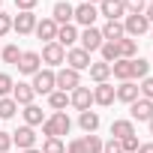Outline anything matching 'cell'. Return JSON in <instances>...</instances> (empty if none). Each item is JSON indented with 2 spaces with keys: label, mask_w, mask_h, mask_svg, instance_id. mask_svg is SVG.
Listing matches in <instances>:
<instances>
[{
  "label": "cell",
  "mask_w": 153,
  "mask_h": 153,
  "mask_svg": "<svg viewBox=\"0 0 153 153\" xmlns=\"http://www.w3.org/2000/svg\"><path fill=\"white\" fill-rule=\"evenodd\" d=\"M147 126H150V132H153V117H150V120H147Z\"/></svg>",
  "instance_id": "cell-47"
},
{
  "label": "cell",
  "mask_w": 153,
  "mask_h": 153,
  "mask_svg": "<svg viewBox=\"0 0 153 153\" xmlns=\"http://www.w3.org/2000/svg\"><path fill=\"white\" fill-rule=\"evenodd\" d=\"M3 60H6V63H18V60H21L18 45H6V48H3Z\"/></svg>",
  "instance_id": "cell-33"
},
{
  "label": "cell",
  "mask_w": 153,
  "mask_h": 153,
  "mask_svg": "<svg viewBox=\"0 0 153 153\" xmlns=\"http://www.w3.org/2000/svg\"><path fill=\"white\" fill-rule=\"evenodd\" d=\"M147 27H150V21L144 18V12H141V15L129 12V15L123 18V33H129V36H141V33H144Z\"/></svg>",
  "instance_id": "cell-5"
},
{
  "label": "cell",
  "mask_w": 153,
  "mask_h": 153,
  "mask_svg": "<svg viewBox=\"0 0 153 153\" xmlns=\"http://www.w3.org/2000/svg\"><path fill=\"white\" fill-rule=\"evenodd\" d=\"M138 93H141V90H138V84H135V81H120V87H114V99L129 102V105L138 99Z\"/></svg>",
  "instance_id": "cell-14"
},
{
  "label": "cell",
  "mask_w": 153,
  "mask_h": 153,
  "mask_svg": "<svg viewBox=\"0 0 153 153\" xmlns=\"http://www.w3.org/2000/svg\"><path fill=\"white\" fill-rule=\"evenodd\" d=\"M93 102H99V105H111V102H114V87H111L108 81L96 84V87H93Z\"/></svg>",
  "instance_id": "cell-21"
},
{
  "label": "cell",
  "mask_w": 153,
  "mask_h": 153,
  "mask_svg": "<svg viewBox=\"0 0 153 153\" xmlns=\"http://www.w3.org/2000/svg\"><path fill=\"white\" fill-rule=\"evenodd\" d=\"M69 129H72V120H69L63 111H54L51 117H45V120H42V135H45V138L69 135Z\"/></svg>",
  "instance_id": "cell-1"
},
{
  "label": "cell",
  "mask_w": 153,
  "mask_h": 153,
  "mask_svg": "<svg viewBox=\"0 0 153 153\" xmlns=\"http://www.w3.org/2000/svg\"><path fill=\"white\" fill-rule=\"evenodd\" d=\"M33 96H36V93H33V87H30V84H24V81H18V84L12 87V99H15L18 105H30V102H33Z\"/></svg>",
  "instance_id": "cell-20"
},
{
  "label": "cell",
  "mask_w": 153,
  "mask_h": 153,
  "mask_svg": "<svg viewBox=\"0 0 153 153\" xmlns=\"http://www.w3.org/2000/svg\"><path fill=\"white\" fill-rule=\"evenodd\" d=\"M84 144H87V153H102V141H99V135H87L84 138Z\"/></svg>",
  "instance_id": "cell-34"
},
{
  "label": "cell",
  "mask_w": 153,
  "mask_h": 153,
  "mask_svg": "<svg viewBox=\"0 0 153 153\" xmlns=\"http://www.w3.org/2000/svg\"><path fill=\"white\" fill-rule=\"evenodd\" d=\"M42 63H48V66H60V63H66V48L63 45H57V42H45V48H42Z\"/></svg>",
  "instance_id": "cell-3"
},
{
  "label": "cell",
  "mask_w": 153,
  "mask_h": 153,
  "mask_svg": "<svg viewBox=\"0 0 153 153\" xmlns=\"http://www.w3.org/2000/svg\"><path fill=\"white\" fill-rule=\"evenodd\" d=\"M69 102L78 108V111H87V108H90V102H93V90H90V87H75V90H72V96H69Z\"/></svg>",
  "instance_id": "cell-15"
},
{
  "label": "cell",
  "mask_w": 153,
  "mask_h": 153,
  "mask_svg": "<svg viewBox=\"0 0 153 153\" xmlns=\"http://www.w3.org/2000/svg\"><path fill=\"white\" fill-rule=\"evenodd\" d=\"M12 30H15L18 36L33 33V30H36V15H33V12H18V15L12 18Z\"/></svg>",
  "instance_id": "cell-7"
},
{
  "label": "cell",
  "mask_w": 153,
  "mask_h": 153,
  "mask_svg": "<svg viewBox=\"0 0 153 153\" xmlns=\"http://www.w3.org/2000/svg\"><path fill=\"white\" fill-rule=\"evenodd\" d=\"M69 153H87V144H84V138H75V141H69Z\"/></svg>",
  "instance_id": "cell-42"
},
{
  "label": "cell",
  "mask_w": 153,
  "mask_h": 153,
  "mask_svg": "<svg viewBox=\"0 0 153 153\" xmlns=\"http://www.w3.org/2000/svg\"><path fill=\"white\" fill-rule=\"evenodd\" d=\"M138 90H141V99H150L153 102V78H144Z\"/></svg>",
  "instance_id": "cell-37"
},
{
  "label": "cell",
  "mask_w": 153,
  "mask_h": 153,
  "mask_svg": "<svg viewBox=\"0 0 153 153\" xmlns=\"http://www.w3.org/2000/svg\"><path fill=\"white\" fill-rule=\"evenodd\" d=\"M144 18H147V21H153V3H147V9H144Z\"/></svg>",
  "instance_id": "cell-44"
},
{
  "label": "cell",
  "mask_w": 153,
  "mask_h": 153,
  "mask_svg": "<svg viewBox=\"0 0 153 153\" xmlns=\"http://www.w3.org/2000/svg\"><path fill=\"white\" fill-rule=\"evenodd\" d=\"M108 75H111V63H90V78L96 81V84H102V81H108Z\"/></svg>",
  "instance_id": "cell-25"
},
{
  "label": "cell",
  "mask_w": 153,
  "mask_h": 153,
  "mask_svg": "<svg viewBox=\"0 0 153 153\" xmlns=\"http://www.w3.org/2000/svg\"><path fill=\"white\" fill-rule=\"evenodd\" d=\"M99 12L108 21H120V15L126 12V6H123V0H99Z\"/></svg>",
  "instance_id": "cell-11"
},
{
  "label": "cell",
  "mask_w": 153,
  "mask_h": 153,
  "mask_svg": "<svg viewBox=\"0 0 153 153\" xmlns=\"http://www.w3.org/2000/svg\"><path fill=\"white\" fill-rule=\"evenodd\" d=\"M150 36H153V33H150Z\"/></svg>",
  "instance_id": "cell-50"
},
{
  "label": "cell",
  "mask_w": 153,
  "mask_h": 153,
  "mask_svg": "<svg viewBox=\"0 0 153 153\" xmlns=\"http://www.w3.org/2000/svg\"><path fill=\"white\" fill-rule=\"evenodd\" d=\"M24 120H27L24 126H39V123L45 120V117H42V108H39V105H33V102H30V105H24Z\"/></svg>",
  "instance_id": "cell-26"
},
{
  "label": "cell",
  "mask_w": 153,
  "mask_h": 153,
  "mask_svg": "<svg viewBox=\"0 0 153 153\" xmlns=\"http://www.w3.org/2000/svg\"><path fill=\"white\" fill-rule=\"evenodd\" d=\"M111 72H114V78H120V81H132L135 78V57L132 60H117V63H111Z\"/></svg>",
  "instance_id": "cell-12"
},
{
  "label": "cell",
  "mask_w": 153,
  "mask_h": 153,
  "mask_svg": "<svg viewBox=\"0 0 153 153\" xmlns=\"http://www.w3.org/2000/svg\"><path fill=\"white\" fill-rule=\"evenodd\" d=\"M102 153H123V147H120V141H117V138H111V141H105V144H102Z\"/></svg>",
  "instance_id": "cell-39"
},
{
  "label": "cell",
  "mask_w": 153,
  "mask_h": 153,
  "mask_svg": "<svg viewBox=\"0 0 153 153\" xmlns=\"http://www.w3.org/2000/svg\"><path fill=\"white\" fill-rule=\"evenodd\" d=\"M12 147V132H0V153H9Z\"/></svg>",
  "instance_id": "cell-41"
},
{
  "label": "cell",
  "mask_w": 153,
  "mask_h": 153,
  "mask_svg": "<svg viewBox=\"0 0 153 153\" xmlns=\"http://www.w3.org/2000/svg\"><path fill=\"white\" fill-rule=\"evenodd\" d=\"M150 117H153V102L150 99H135L132 102V120H144L147 123Z\"/></svg>",
  "instance_id": "cell-18"
},
{
  "label": "cell",
  "mask_w": 153,
  "mask_h": 153,
  "mask_svg": "<svg viewBox=\"0 0 153 153\" xmlns=\"http://www.w3.org/2000/svg\"><path fill=\"white\" fill-rule=\"evenodd\" d=\"M54 42L63 45V48H69V45L78 42V30H75L72 24H63V27H57V39H54Z\"/></svg>",
  "instance_id": "cell-19"
},
{
  "label": "cell",
  "mask_w": 153,
  "mask_h": 153,
  "mask_svg": "<svg viewBox=\"0 0 153 153\" xmlns=\"http://www.w3.org/2000/svg\"><path fill=\"white\" fill-rule=\"evenodd\" d=\"M150 3H153V0H150Z\"/></svg>",
  "instance_id": "cell-49"
},
{
  "label": "cell",
  "mask_w": 153,
  "mask_h": 153,
  "mask_svg": "<svg viewBox=\"0 0 153 153\" xmlns=\"http://www.w3.org/2000/svg\"><path fill=\"white\" fill-rule=\"evenodd\" d=\"M135 153H153V144H141V147H138Z\"/></svg>",
  "instance_id": "cell-45"
},
{
  "label": "cell",
  "mask_w": 153,
  "mask_h": 153,
  "mask_svg": "<svg viewBox=\"0 0 153 153\" xmlns=\"http://www.w3.org/2000/svg\"><path fill=\"white\" fill-rule=\"evenodd\" d=\"M39 39H45V42H54L57 39V21L54 18H42V21H36V30H33Z\"/></svg>",
  "instance_id": "cell-17"
},
{
  "label": "cell",
  "mask_w": 153,
  "mask_h": 153,
  "mask_svg": "<svg viewBox=\"0 0 153 153\" xmlns=\"http://www.w3.org/2000/svg\"><path fill=\"white\" fill-rule=\"evenodd\" d=\"M123 6H126L129 12H135V15H141V12L147 9V0H123Z\"/></svg>",
  "instance_id": "cell-35"
},
{
  "label": "cell",
  "mask_w": 153,
  "mask_h": 153,
  "mask_svg": "<svg viewBox=\"0 0 153 153\" xmlns=\"http://www.w3.org/2000/svg\"><path fill=\"white\" fill-rule=\"evenodd\" d=\"M48 105H51L54 111H63V108L69 105V96H66L63 90H51V93H48Z\"/></svg>",
  "instance_id": "cell-29"
},
{
  "label": "cell",
  "mask_w": 153,
  "mask_h": 153,
  "mask_svg": "<svg viewBox=\"0 0 153 153\" xmlns=\"http://www.w3.org/2000/svg\"><path fill=\"white\" fill-rule=\"evenodd\" d=\"M54 81H57V87L66 93V90H75V87H81V75L75 72V69H60V72H54Z\"/></svg>",
  "instance_id": "cell-2"
},
{
  "label": "cell",
  "mask_w": 153,
  "mask_h": 153,
  "mask_svg": "<svg viewBox=\"0 0 153 153\" xmlns=\"http://www.w3.org/2000/svg\"><path fill=\"white\" fill-rule=\"evenodd\" d=\"M42 153H66V147H63V141H60V138H45Z\"/></svg>",
  "instance_id": "cell-31"
},
{
  "label": "cell",
  "mask_w": 153,
  "mask_h": 153,
  "mask_svg": "<svg viewBox=\"0 0 153 153\" xmlns=\"http://www.w3.org/2000/svg\"><path fill=\"white\" fill-rule=\"evenodd\" d=\"M78 123H81V129H84V132L90 135V132H96V129H99V114L87 108V111H81V117H78Z\"/></svg>",
  "instance_id": "cell-24"
},
{
  "label": "cell",
  "mask_w": 153,
  "mask_h": 153,
  "mask_svg": "<svg viewBox=\"0 0 153 153\" xmlns=\"http://www.w3.org/2000/svg\"><path fill=\"white\" fill-rule=\"evenodd\" d=\"M24 153H42V150H36V147H30V150H24Z\"/></svg>",
  "instance_id": "cell-46"
},
{
  "label": "cell",
  "mask_w": 153,
  "mask_h": 153,
  "mask_svg": "<svg viewBox=\"0 0 153 153\" xmlns=\"http://www.w3.org/2000/svg\"><path fill=\"white\" fill-rule=\"evenodd\" d=\"M39 63H42L39 51H21V60H18V69H21L24 75H36V72H39Z\"/></svg>",
  "instance_id": "cell-9"
},
{
  "label": "cell",
  "mask_w": 153,
  "mask_h": 153,
  "mask_svg": "<svg viewBox=\"0 0 153 153\" xmlns=\"http://www.w3.org/2000/svg\"><path fill=\"white\" fill-rule=\"evenodd\" d=\"M111 135H114L117 141H123V138L135 135V126H132V120H114V123H111Z\"/></svg>",
  "instance_id": "cell-23"
},
{
  "label": "cell",
  "mask_w": 153,
  "mask_h": 153,
  "mask_svg": "<svg viewBox=\"0 0 153 153\" xmlns=\"http://www.w3.org/2000/svg\"><path fill=\"white\" fill-rule=\"evenodd\" d=\"M120 147H123V153H135L141 144H138V138H135V135H129V138H123V141H120Z\"/></svg>",
  "instance_id": "cell-36"
},
{
  "label": "cell",
  "mask_w": 153,
  "mask_h": 153,
  "mask_svg": "<svg viewBox=\"0 0 153 153\" xmlns=\"http://www.w3.org/2000/svg\"><path fill=\"white\" fill-rule=\"evenodd\" d=\"M18 111V102L12 99V96H3L0 99V120H6V117H12Z\"/></svg>",
  "instance_id": "cell-30"
},
{
  "label": "cell",
  "mask_w": 153,
  "mask_h": 153,
  "mask_svg": "<svg viewBox=\"0 0 153 153\" xmlns=\"http://www.w3.org/2000/svg\"><path fill=\"white\" fill-rule=\"evenodd\" d=\"M33 93H51L54 87H57V81H54V72L51 69H39L36 75H33Z\"/></svg>",
  "instance_id": "cell-4"
},
{
  "label": "cell",
  "mask_w": 153,
  "mask_h": 153,
  "mask_svg": "<svg viewBox=\"0 0 153 153\" xmlns=\"http://www.w3.org/2000/svg\"><path fill=\"white\" fill-rule=\"evenodd\" d=\"M102 60L105 63H117L120 60V48H117V42H102Z\"/></svg>",
  "instance_id": "cell-28"
},
{
  "label": "cell",
  "mask_w": 153,
  "mask_h": 153,
  "mask_svg": "<svg viewBox=\"0 0 153 153\" xmlns=\"http://www.w3.org/2000/svg\"><path fill=\"white\" fill-rule=\"evenodd\" d=\"M99 33H102V39H105V42H120V39L126 36V33H123V24H120V21H108V24H105V27H102Z\"/></svg>",
  "instance_id": "cell-22"
},
{
  "label": "cell",
  "mask_w": 153,
  "mask_h": 153,
  "mask_svg": "<svg viewBox=\"0 0 153 153\" xmlns=\"http://www.w3.org/2000/svg\"><path fill=\"white\" fill-rule=\"evenodd\" d=\"M12 144H18L21 150H30V147L36 144V132H33V126H18V129L12 132Z\"/></svg>",
  "instance_id": "cell-10"
},
{
  "label": "cell",
  "mask_w": 153,
  "mask_h": 153,
  "mask_svg": "<svg viewBox=\"0 0 153 153\" xmlns=\"http://www.w3.org/2000/svg\"><path fill=\"white\" fill-rule=\"evenodd\" d=\"M117 48H120V57H123V60H132V57H135V51H138V42L123 36V39L117 42Z\"/></svg>",
  "instance_id": "cell-27"
},
{
  "label": "cell",
  "mask_w": 153,
  "mask_h": 153,
  "mask_svg": "<svg viewBox=\"0 0 153 153\" xmlns=\"http://www.w3.org/2000/svg\"><path fill=\"white\" fill-rule=\"evenodd\" d=\"M66 63H69V69H75V72L90 69V54H87L84 48H69V51H66Z\"/></svg>",
  "instance_id": "cell-6"
},
{
  "label": "cell",
  "mask_w": 153,
  "mask_h": 153,
  "mask_svg": "<svg viewBox=\"0 0 153 153\" xmlns=\"http://www.w3.org/2000/svg\"><path fill=\"white\" fill-rule=\"evenodd\" d=\"M87 3H99V0H87Z\"/></svg>",
  "instance_id": "cell-48"
},
{
  "label": "cell",
  "mask_w": 153,
  "mask_h": 153,
  "mask_svg": "<svg viewBox=\"0 0 153 153\" xmlns=\"http://www.w3.org/2000/svg\"><path fill=\"white\" fill-rule=\"evenodd\" d=\"M96 15H99V9L93 6V3H81V6H75V21L78 24H84V27H93V21H96Z\"/></svg>",
  "instance_id": "cell-13"
},
{
  "label": "cell",
  "mask_w": 153,
  "mask_h": 153,
  "mask_svg": "<svg viewBox=\"0 0 153 153\" xmlns=\"http://www.w3.org/2000/svg\"><path fill=\"white\" fill-rule=\"evenodd\" d=\"M39 3V0H15V6L21 9V12H33V6Z\"/></svg>",
  "instance_id": "cell-43"
},
{
  "label": "cell",
  "mask_w": 153,
  "mask_h": 153,
  "mask_svg": "<svg viewBox=\"0 0 153 153\" xmlns=\"http://www.w3.org/2000/svg\"><path fill=\"white\" fill-rule=\"evenodd\" d=\"M9 30H12V18H9L6 12H0V36H6Z\"/></svg>",
  "instance_id": "cell-40"
},
{
  "label": "cell",
  "mask_w": 153,
  "mask_h": 153,
  "mask_svg": "<svg viewBox=\"0 0 153 153\" xmlns=\"http://www.w3.org/2000/svg\"><path fill=\"white\" fill-rule=\"evenodd\" d=\"M147 69H150V63L141 60V57H135V78H147Z\"/></svg>",
  "instance_id": "cell-38"
},
{
  "label": "cell",
  "mask_w": 153,
  "mask_h": 153,
  "mask_svg": "<svg viewBox=\"0 0 153 153\" xmlns=\"http://www.w3.org/2000/svg\"><path fill=\"white\" fill-rule=\"evenodd\" d=\"M72 15H75V6H72V3H66V0H60V3H54V12H51V18L57 21V27L69 24V21H72Z\"/></svg>",
  "instance_id": "cell-16"
},
{
  "label": "cell",
  "mask_w": 153,
  "mask_h": 153,
  "mask_svg": "<svg viewBox=\"0 0 153 153\" xmlns=\"http://www.w3.org/2000/svg\"><path fill=\"white\" fill-rule=\"evenodd\" d=\"M12 87H15V81H12V75H6V72H0V99H3V96H9V93H12Z\"/></svg>",
  "instance_id": "cell-32"
},
{
  "label": "cell",
  "mask_w": 153,
  "mask_h": 153,
  "mask_svg": "<svg viewBox=\"0 0 153 153\" xmlns=\"http://www.w3.org/2000/svg\"><path fill=\"white\" fill-rule=\"evenodd\" d=\"M78 39H81V48H84L87 54H90V51H99V48H102V42H105V39H102V33H99L96 27H84V33H81Z\"/></svg>",
  "instance_id": "cell-8"
}]
</instances>
